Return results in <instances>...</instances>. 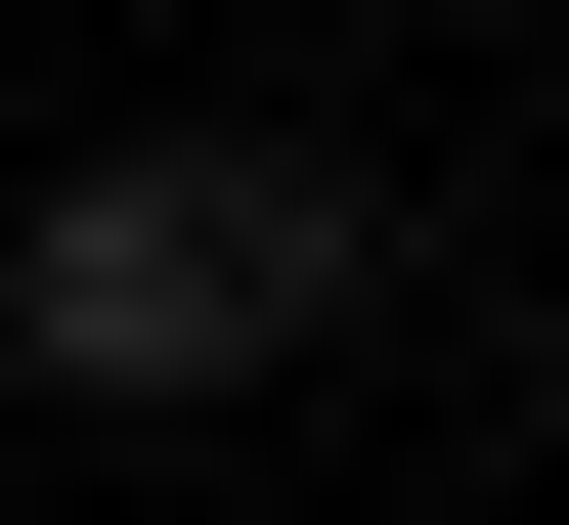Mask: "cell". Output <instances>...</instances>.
Here are the masks:
<instances>
[{
	"instance_id": "1",
	"label": "cell",
	"mask_w": 569,
	"mask_h": 525,
	"mask_svg": "<svg viewBox=\"0 0 569 525\" xmlns=\"http://www.w3.org/2000/svg\"><path fill=\"white\" fill-rule=\"evenodd\" d=\"M351 175L307 132H88V175H0V351L44 394H263V351H351Z\"/></svg>"
}]
</instances>
